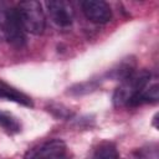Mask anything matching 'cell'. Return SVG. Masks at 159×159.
<instances>
[{"instance_id":"cell-12","label":"cell","mask_w":159,"mask_h":159,"mask_svg":"<svg viewBox=\"0 0 159 159\" xmlns=\"http://www.w3.org/2000/svg\"><path fill=\"white\" fill-rule=\"evenodd\" d=\"M97 87H98V82H96V81H88V82H84V83L73 86L70 89V93H72V94H83V93H88V92L94 91Z\"/></svg>"},{"instance_id":"cell-7","label":"cell","mask_w":159,"mask_h":159,"mask_svg":"<svg viewBox=\"0 0 159 159\" xmlns=\"http://www.w3.org/2000/svg\"><path fill=\"white\" fill-rule=\"evenodd\" d=\"M0 98L19 103V104H22V106H26V107H34L32 99L27 94L22 93L17 88L10 86L9 83H6L2 80H0Z\"/></svg>"},{"instance_id":"cell-3","label":"cell","mask_w":159,"mask_h":159,"mask_svg":"<svg viewBox=\"0 0 159 159\" xmlns=\"http://www.w3.org/2000/svg\"><path fill=\"white\" fill-rule=\"evenodd\" d=\"M17 16L26 32L32 35H41L46 26V17L42 10V5L35 0L20 1L16 5Z\"/></svg>"},{"instance_id":"cell-4","label":"cell","mask_w":159,"mask_h":159,"mask_svg":"<svg viewBox=\"0 0 159 159\" xmlns=\"http://www.w3.org/2000/svg\"><path fill=\"white\" fill-rule=\"evenodd\" d=\"M25 159H70V152L63 140L51 139L30 149Z\"/></svg>"},{"instance_id":"cell-10","label":"cell","mask_w":159,"mask_h":159,"mask_svg":"<svg viewBox=\"0 0 159 159\" xmlns=\"http://www.w3.org/2000/svg\"><path fill=\"white\" fill-rule=\"evenodd\" d=\"M114 157H117L116 145L111 142H102L93 149L88 159H113Z\"/></svg>"},{"instance_id":"cell-2","label":"cell","mask_w":159,"mask_h":159,"mask_svg":"<svg viewBox=\"0 0 159 159\" xmlns=\"http://www.w3.org/2000/svg\"><path fill=\"white\" fill-rule=\"evenodd\" d=\"M0 35L15 47H22L26 42L16 9L4 1H0Z\"/></svg>"},{"instance_id":"cell-1","label":"cell","mask_w":159,"mask_h":159,"mask_svg":"<svg viewBox=\"0 0 159 159\" xmlns=\"http://www.w3.org/2000/svg\"><path fill=\"white\" fill-rule=\"evenodd\" d=\"M150 72L147 70L133 71L124 77L113 93V104L116 107L129 106L130 102L149 84Z\"/></svg>"},{"instance_id":"cell-13","label":"cell","mask_w":159,"mask_h":159,"mask_svg":"<svg viewBox=\"0 0 159 159\" xmlns=\"http://www.w3.org/2000/svg\"><path fill=\"white\" fill-rule=\"evenodd\" d=\"M137 159H158V150L157 147L142 148L137 153Z\"/></svg>"},{"instance_id":"cell-14","label":"cell","mask_w":159,"mask_h":159,"mask_svg":"<svg viewBox=\"0 0 159 159\" xmlns=\"http://www.w3.org/2000/svg\"><path fill=\"white\" fill-rule=\"evenodd\" d=\"M113 159H120V158H118V157H114V158H113Z\"/></svg>"},{"instance_id":"cell-9","label":"cell","mask_w":159,"mask_h":159,"mask_svg":"<svg viewBox=\"0 0 159 159\" xmlns=\"http://www.w3.org/2000/svg\"><path fill=\"white\" fill-rule=\"evenodd\" d=\"M134 68H135V62L130 58H125L124 61L118 63L117 67L109 70V72L107 73V77L122 81L124 77H127L129 73H132L134 71Z\"/></svg>"},{"instance_id":"cell-8","label":"cell","mask_w":159,"mask_h":159,"mask_svg":"<svg viewBox=\"0 0 159 159\" xmlns=\"http://www.w3.org/2000/svg\"><path fill=\"white\" fill-rule=\"evenodd\" d=\"M159 99V86L158 83H154L152 86H147L132 102H130V107H135L143 103H155Z\"/></svg>"},{"instance_id":"cell-5","label":"cell","mask_w":159,"mask_h":159,"mask_svg":"<svg viewBox=\"0 0 159 159\" xmlns=\"http://www.w3.org/2000/svg\"><path fill=\"white\" fill-rule=\"evenodd\" d=\"M46 7L53 24L60 27H68L72 25L75 12L71 2L65 0H51L46 1Z\"/></svg>"},{"instance_id":"cell-11","label":"cell","mask_w":159,"mask_h":159,"mask_svg":"<svg viewBox=\"0 0 159 159\" xmlns=\"http://www.w3.org/2000/svg\"><path fill=\"white\" fill-rule=\"evenodd\" d=\"M0 127L10 134H15L21 130V124L19 119L5 111H0Z\"/></svg>"},{"instance_id":"cell-6","label":"cell","mask_w":159,"mask_h":159,"mask_svg":"<svg viewBox=\"0 0 159 159\" xmlns=\"http://www.w3.org/2000/svg\"><path fill=\"white\" fill-rule=\"evenodd\" d=\"M82 12L94 24H107L112 19V9L111 6L102 0H86L81 2Z\"/></svg>"}]
</instances>
